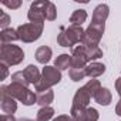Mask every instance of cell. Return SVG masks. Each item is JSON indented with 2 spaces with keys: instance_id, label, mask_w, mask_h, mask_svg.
I'll use <instances>...</instances> for the list:
<instances>
[{
  "instance_id": "cell-1",
  "label": "cell",
  "mask_w": 121,
  "mask_h": 121,
  "mask_svg": "<svg viewBox=\"0 0 121 121\" xmlns=\"http://www.w3.org/2000/svg\"><path fill=\"white\" fill-rule=\"evenodd\" d=\"M0 91H4L6 94H9L14 100H19L24 105H33L34 103H37V94H34L29 87L23 84L10 83L9 86H2Z\"/></svg>"
},
{
  "instance_id": "cell-2",
  "label": "cell",
  "mask_w": 121,
  "mask_h": 121,
  "mask_svg": "<svg viewBox=\"0 0 121 121\" xmlns=\"http://www.w3.org/2000/svg\"><path fill=\"white\" fill-rule=\"evenodd\" d=\"M84 31L81 26H69V27H60V33L57 34V43L61 47H74L81 43Z\"/></svg>"
},
{
  "instance_id": "cell-3",
  "label": "cell",
  "mask_w": 121,
  "mask_h": 121,
  "mask_svg": "<svg viewBox=\"0 0 121 121\" xmlns=\"http://www.w3.org/2000/svg\"><path fill=\"white\" fill-rule=\"evenodd\" d=\"M60 81H61V71L57 70L54 66H44V69L41 70V78L39 84L34 87L37 93H41V91L50 90L53 86L58 84Z\"/></svg>"
},
{
  "instance_id": "cell-4",
  "label": "cell",
  "mask_w": 121,
  "mask_h": 121,
  "mask_svg": "<svg viewBox=\"0 0 121 121\" xmlns=\"http://www.w3.org/2000/svg\"><path fill=\"white\" fill-rule=\"evenodd\" d=\"M0 60L6 66H17L24 60V51L16 44H2L0 47Z\"/></svg>"
},
{
  "instance_id": "cell-5",
  "label": "cell",
  "mask_w": 121,
  "mask_h": 121,
  "mask_svg": "<svg viewBox=\"0 0 121 121\" xmlns=\"http://www.w3.org/2000/svg\"><path fill=\"white\" fill-rule=\"evenodd\" d=\"M43 29H44V24L26 23V24H20L16 30L19 34V40H22L23 43H33L41 37Z\"/></svg>"
},
{
  "instance_id": "cell-6",
  "label": "cell",
  "mask_w": 121,
  "mask_h": 121,
  "mask_svg": "<svg viewBox=\"0 0 121 121\" xmlns=\"http://www.w3.org/2000/svg\"><path fill=\"white\" fill-rule=\"evenodd\" d=\"M48 4H50V2H47V0H37V2H33L30 4L29 13H27V19L30 20V23L44 24L46 12H47Z\"/></svg>"
},
{
  "instance_id": "cell-7",
  "label": "cell",
  "mask_w": 121,
  "mask_h": 121,
  "mask_svg": "<svg viewBox=\"0 0 121 121\" xmlns=\"http://www.w3.org/2000/svg\"><path fill=\"white\" fill-rule=\"evenodd\" d=\"M104 29L105 27H100V26L90 24L88 29L84 31L81 44H84L86 47H98L100 40H101V37L104 34Z\"/></svg>"
},
{
  "instance_id": "cell-8",
  "label": "cell",
  "mask_w": 121,
  "mask_h": 121,
  "mask_svg": "<svg viewBox=\"0 0 121 121\" xmlns=\"http://www.w3.org/2000/svg\"><path fill=\"white\" fill-rule=\"evenodd\" d=\"M108 14H110V7L105 3L98 4L94 9V12H93V19H91V23L90 24L100 26V27H105V20H107Z\"/></svg>"
},
{
  "instance_id": "cell-9",
  "label": "cell",
  "mask_w": 121,
  "mask_h": 121,
  "mask_svg": "<svg viewBox=\"0 0 121 121\" xmlns=\"http://www.w3.org/2000/svg\"><path fill=\"white\" fill-rule=\"evenodd\" d=\"M2 98H0V107H2L4 114H14L17 110V103L13 97H10L9 94H6L4 91H0Z\"/></svg>"
},
{
  "instance_id": "cell-10",
  "label": "cell",
  "mask_w": 121,
  "mask_h": 121,
  "mask_svg": "<svg viewBox=\"0 0 121 121\" xmlns=\"http://www.w3.org/2000/svg\"><path fill=\"white\" fill-rule=\"evenodd\" d=\"M91 100V95L90 93L87 91L86 87H81L76 91L74 94V98H73V105L71 107H88V103Z\"/></svg>"
},
{
  "instance_id": "cell-11",
  "label": "cell",
  "mask_w": 121,
  "mask_h": 121,
  "mask_svg": "<svg viewBox=\"0 0 121 121\" xmlns=\"http://www.w3.org/2000/svg\"><path fill=\"white\" fill-rule=\"evenodd\" d=\"M86 76L90 77V78H95L101 74L105 73V66L103 63H98V61H91L86 66Z\"/></svg>"
},
{
  "instance_id": "cell-12",
  "label": "cell",
  "mask_w": 121,
  "mask_h": 121,
  "mask_svg": "<svg viewBox=\"0 0 121 121\" xmlns=\"http://www.w3.org/2000/svg\"><path fill=\"white\" fill-rule=\"evenodd\" d=\"M23 73H24V76H26V78H27V81H29L30 84H34V86L39 84V81H40V78H41V71H40L34 64H29V66L23 70Z\"/></svg>"
},
{
  "instance_id": "cell-13",
  "label": "cell",
  "mask_w": 121,
  "mask_h": 121,
  "mask_svg": "<svg viewBox=\"0 0 121 121\" xmlns=\"http://www.w3.org/2000/svg\"><path fill=\"white\" fill-rule=\"evenodd\" d=\"M53 56V51L48 46H40L37 50H36V60L40 63V64H47L50 61V58Z\"/></svg>"
},
{
  "instance_id": "cell-14",
  "label": "cell",
  "mask_w": 121,
  "mask_h": 121,
  "mask_svg": "<svg viewBox=\"0 0 121 121\" xmlns=\"http://www.w3.org/2000/svg\"><path fill=\"white\" fill-rule=\"evenodd\" d=\"M71 63H73V57L69 54H60L56 60H54V67L57 70H69L71 69Z\"/></svg>"
},
{
  "instance_id": "cell-15",
  "label": "cell",
  "mask_w": 121,
  "mask_h": 121,
  "mask_svg": "<svg viewBox=\"0 0 121 121\" xmlns=\"http://www.w3.org/2000/svg\"><path fill=\"white\" fill-rule=\"evenodd\" d=\"M94 100H95V103H98L100 105H108V104L111 103V100H112V94H111V91H110L108 88L101 87L100 91L94 95Z\"/></svg>"
},
{
  "instance_id": "cell-16",
  "label": "cell",
  "mask_w": 121,
  "mask_h": 121,
  "mask_svg": "<svg viewBox=\"0 0 121 121\" xmlns=\"http://www.w3.org/2000/svg\"><path fill=\"white\" fill-rule=\"evenodd\" d=\"M0 40H2V44H12L13 41L19 40V34L16 29H6L2 30L0 33Z\"/></svg>"
},
{
  "instance_id": "cell-17",
  "label": "cell",
  "mask_w": 121,
  "mask_h": 121,
  "mask_svg": "<svg viewBox=\"0 0 121 121\" xmlns=\"http://www.w3.org/2000/svg\"><path fill=\"white\" fill-rule=\"evenodd\" d=\"M87 108L86 107H71L70 117L73 118V121H88Z\"/></svg>"
},
{
  "instance_id": "cell-18",
  "label": "cell",
  "mask_w": 121,
  "mask_h": 121,
  "mask_svg": "<svg viewBox=\"0 0 121 121\" xmlns=\"http://www.w3.org/2000/svg\"><path fill=\"white\" fill-rule=\"evenodd\" d=\"M53 100H54V93L50 88V90L37 93V103L36 104H40L41 107H46V105H50V103H53Z\"/></svg>"
},
{
  "instance_id": "cell-19",
  "label": "cell",
  "mask_w": 121,
  "mask_h": 121,
  "mask_svg": "<svg viewBox=\"0 0 121 121\" xmlns=\"http://www.w3.org/2000/svg\"><path fill=\"white\" fill-rule=\"evenodd\" d=\"M87 20V12L83 9H77L73 12V14L70 16V23L73 26H81L83 23H86Z\"/></svg>"
},
{
  "instance_id": "cell-20",
  "label": "cell",
  "mask_w": 121,
  "mask_h": 121,
  "mask_svg": "<svg viewBox=\"0 0 121 121\" xmlns=\"http://www.w3.org/2000/svg\"><path fill=\"white\" fill-rule=\"evenodd\" d=\"M54 117V110L50 107V105H46V107H41L39 111H37V121H48Z\"/></svg>"
},
{
  "instance_id": "cell-21",
  "label": "cell",
  "mask_w": 121,
  "mask_h": 121,
  "mask_svg": "<svg viewBox=\"0 0 121 121\" xmlns=\"http://www.w3.org/2000/svg\"><path fill=\"white\" fill-rule=\"evenodd\" d=\"M86 88H87V91L90 93V95L94 98V95L100 91V88H101V84H100V81L98 80H94V78H91V80H88L87 81V84L84 86Z\"/></svg>"
},
{
  "instance_id": "cell-22",
  "label": "cell",
  "mask_w": 121,
  "mask_h": 121,
  "mask_svg": "<svg viewBox=\"0 0 121 121\" xmlns=\"http://www.w3.org/2000/svg\"><path fill=\"white\" fill-rule=\"evenodd\" d=\"M69 76H70V78H71L73 81H80V80H83L84 77H87L84 69H70V70H69Z\"/></svg>"
},
{
  "instance_id": "cell-23",
  "label": "cell",
  "mask_w": 121,
  "mask_h": 121,
  "mask_svg": "<svg viewBox=\"0 0 121 121\" xmlns=\"http://www.w3.org/2000/svg\"><path fill=\"white\" fill-rule=\"evenodd\" d=\"M12 83L23 84V86H26V87H29V84H30V83L27 81V78H26V76H24L23 71H17V73L12 74Z\"/></svg>"
},
{
  "instance_id": "cell-24",
  "label": "cell",
  "mask_w": 121,
  "mask_h": 121,
  "mask_svg": "<svg viewBox=\"0 0 121 121\" xmlns=\"http://www.w3.org/2000/svg\"><path fill=\"white\" fill-rule=\"evenodd\" d=\"M56 17H57V9H56V4L50 2V4H48V7H47V12H46V20L53 22V20H56Z\"/></svg>"
},
{
  "instance_id": "cell-25",
  "label": "cell",
  "mask_w": 121,
  "mask_h": 121,
  "mask_svg": "<svg viewBox=\"0 0 121 121\" xmlns=\"http://www.w3.org/2000/svg\"><path fill=\"white\" fill-rule=\"evenodd\" d=\"M9 24H10V16L4 12L0 13V27H2V30H6L9 29Z\"/></svg>"
},
{
  "instance_id": "cell-26",
  "label": "cell",
  "mask_w": 121,
  "mask_h": 121,
  "mask_svg": "<svg viewBox=\"0 0 121 121\" xmlns=\"http://www.w3.org/2000/svg\"><path fill=\"white\" fill-rule=\"evenodd\" d=\"M87 114H88V121H97L100 118L98 111L95 108H93V107H88L87 108Z\"/></svg>"
},
{
  "instance_id": "cell-27",
  "label": "cell",
  "mask_w": 121,
  "mask_h": 121,
  "mask_svg": "<svg viewBox=\"0 0 121 121\" xmlns=\"http://www.w3.org/2000/svg\"><path fill=\"white\" fill-rule=\"evenodd\" d=\"M3 6H6V7H9V9H12V10H16V9H19L20 6H22V2L20 0H16V2H7V0H4L3 2Z\"/></svg>"
},
{
  "instance_id": "cell-28",
  "label": "cell",
  "mask_w": 121,
  "mask_h": 121,
  "mask_svg": "<svg viewBox=\"0 0 121 121\" xmlns=\"http://www.w3.org/2000/svg\"><path fill=\"white\" fill-rule=\"evenodd\" d=\"M9 66H6V64H0V70H2V76H0V80H6L7 78V76H9Z\"/></svg>"
},
{
  "instance_id": "cell-29",
  "label": "cell",
  "mask_w": 121,
  "mask_h": 121,
  "mask_svg": "<svg viewBox=\"0 0 121 121\" xmlns=\"http://www.w3.org/2000/svg\"><path fill=\"white\" fill-rule=\"evenodd\" d=\"M2 121H17V120L14 118L13 114H3L2 115Z\"/></svg>"
},
{
  "instance_id": "cell-30",
  "label": "cell",
  "mask_w": 121,
  "mask_h": 121,
  "mask_svg": "<svg viewBox=\"0 0 121 121\" xmlns=\"http://www.w3.org/2000/svg\"><path fill=\"white\" fill-rule=\"evenodd\" d=\"M115 90H117V93L120 95V100H121V77H118L115 80Z\"/></svg>"
},
{
  "instance_id": "cell-31",
  "label": "cell",
  "mask_w": 121,
  "mask_h": 121,
  "mask_svg": "<svg viewBox=\"0 0 121 121\" xmlns=\"http://www.w3.org/2000/svg\"><path fill=\"white\" fill-rule=\"evenodd\" d=\"M53 121H73V118L70 115H58L57 118H54Z\"/></svg>"
},
{
  "instance_id": "cell-32",
  "label": "cell",
  "mask_w": 121,
  "mask_h": 121,
  "mask_svg": "<svg viewBox=\"0 0 121 121\" xmlns=\"http://www.w3.org/2000/svg\"><path fill=\"white\" fill-rule=\"evenodd\" d=\"M115 114L121 117V100H120V101L117 103V105H115Z\"/></svg>"
},
{
  "instance_id": "cell-33",
  "label": "cell",
  "mask_w": 121,
  "mask_h": 121,
  "mask_svg": "<svg viewBox=\"0 0 121 121\" xmlns=\"http://www.w3.org/2000/svg\"><path fill=\"white\" fill-rule=\"evenodd\" d=\"M17 121H34V120H29V118H20V120H17Z\"/></svg>"
}]
</instances>
